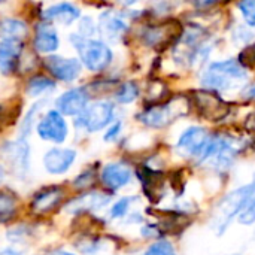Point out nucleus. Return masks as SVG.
Masks as SVG:
<instances>
[{"mask_svg": "<svg viewBox=\"0 0 255 255\" xmlns=\"http://www.w3.org/2000/svg\"><path fill=\"white\" fill-rule=\"evenodd\" d=\"M247 78V69L239 61L226 60L212 63L202 76V84L211 90L229 91L244 85Z\"/></svg>", "mask_w": 255, "mask_h": 255, "instance_id": "nucleus-1", "label": "nucleus"}, {"mask_svg": "<svg viewBox=\"0 0 255 255\" xmlns=\"http://www.w3.org/2000/svg\"><path fill=\"white\" fill-rule=\"evenodd\" d=\"M255 194V182L248 184L245 187H241L230 194H227L217 206L212 215V229L218 233L223 235L233 218L247 206V203L251 200V197Z\"/></svg>", "mask_w": 255, "mask_h": 255, "instance_id": "nucleus-2", "label": "nucleus"}, {"mask_svg": "<svg viewBox=\"0 0 255 255\" xmlns=\"http://www.w3.org/2000/svg\"><path fill=\"white\" fill-rule=\"evenodd\" d=\"M242 149L239 139L229 136H211V140L199 163H209L217 170H227Z\"/></svg>", "mask_w": 255, "mask_h": 255, "instance_id": "nucleus-3", "label": "nucleus"}, {"mask_svg": "<svg viewBox=\"0 0 255 255\" xmlns=\"http://www.w3.org/2000/svg\"><path fill=\"white\" fill-rule=\"evenodd\" d=\"M70 42L75 45L82 64L91 72H102L105 70L112 61V51L111 48L96 39L82 37L79 34H72Z\"/></svg>", "mask_w": 255, "mask_h": 255, "instance_id": "nucleus-4", "label": "nucleus"}, {"mask_svg": "<svg viewBox=\"0 0 255 255\" xmlns=\"http://www.w3.org/2000/svg\"><path fill=\"white\" fill-rule=\"evenodd\" d=\"M185 112H187V109L184 108V105H181V99H175L169 103L152 106V108L146 109L145 112H142L139 115V120H140V123H143L148 127L161 128V127H166L167 124H170L172 121H175L176 118L182 117Z\"/></svg>", "mask_w": 255, "mask_h": 255, "instance_id": "nucleus-5", "label": "nucleus"}, {"mask_svg": "<svg viewBox=\"0 0 255 255\" xmlns=\"http://www.w3.org/2000/svg\"><path fill=\"white\" fill-rule=\"evenodd\" d=\"M114 118V106L109 102H96L85 108L78 118V126L88 133L105 128Z\"/></svg>", "mask_w": 255, "mask_h": 255, "instance_id": "nucleus-6", "label": "nucleus"}, {"mask_svg": "<svg viewBox=\"0 0 255 255\" xmlns=\"http://www.w3.org/2000/svg\"><path fill=\"white\" fill-rule=\"evenodd\" d=\"M209 140H211V134L205 128L190 127L181 134L176 148L182 155L194 157L197 161H200Z\"/></svg>", "mask_w": 255, "mask_h": 255, "instance_id": "nucleus-7", "label": "nucleus"}, {"mask_svg": "<svg viewBox=\"0 0 255 255\" xmlns=\"http://www.w3.org/2000/svg\"><path fill=\"white\" fill-rule=\"evenodd\" d=\"M36 131L40 139L52 143H63L67 137L69 128L63 115L57 111H49L36 127Z\"/></svg>", "mask_w": 255, "mask_h": 255, "instance_id": "nucleus-8", "label": "nucleus"}, {"mask_svg": "<svg viewBox=\"0 0 255 255\" xmlns=\"http://www.w3.org/2000/svg\"><path fill=\"white\" fill-rule=\"evenodd\" d=\"M193 99L197 112L208 121H220L229 114V106L224 100L211 91H196Z\"/></svg>", "mask_w": 255, "mask_h": 255, "instance_id": "nucleus-9", "label": "nucleus"}, {"mask_svg": "<svg viewBox=\"0 0 255 255\" xmlns=\"http://www.w3.org/2000/svg\"><path fill=\"white\" fill-rule=\"evenodd\" d=\"M45 67L58 81L72 82L81 75V63L76 58H66L60 55H49L45 58Z\"/></svg>", "mask_w": 255, "mask_h": 255, "instance_id": "nucleus-10", "label": "nucleus"}, {"mask_svg": "<svg viewBox=\"0 0 255 255\" xmlns=\"http://www.w3.org/2000/svg\"><path fill=\"white\" fill-rule=\"evenodd\" d=\"M55 106L61 115H81L88 106V94L84 88H72L57 99Z\"/></svg>", "mask_w": 255, "mask_h": 255, "instance_id": "nucleus-11", "label": "nucleus"}, {"mask_svg": "<svg viewBox=\"0 0 255 255\" xmlns=\"http://www.w3.org/2000/svg\"><path fill=\"white\" fill-rule=\"evenodd\" d=\"M76 160V152L69 148H52L43 157V166L46 172L52 175L66 173Z\"/></svg>", "mask_w": 255, "mask_h": 255, "instance_id": "nucleus-12", "label": "nucleus"}, {"mask_svg": "<svg viewBox=\"0 0 255 255\" xmlns=\"http://www.w3.org/2000/svg\"><path fill=\"white\" fill-rule=\"evenodd\" d=\"M4 155L9 161V164L13 167L15 173L25 175L30 167V151L27 140L18 139L16 142L7 143L4 146Z\"/></svg>", "mask_w": 255, "mask_h": 255, "instance_id": "nucleus-13", "label": "nucleus"}, {"mask_svg": "<svg viewBox=\"0 0 255 255\" xmlns=\"http://www.w3.org/2000/svg\"><path fill=\"white\" fill-rule=\"evenodd\" d=\"M100 179L106 188L117 191V190L126 187L131 181V170H130V167H127L124 164L111 163L103 167Z\"/></svg>", "mask_w": 255, "mask_h": 255, "instance_id": "nucleus-14", "label": "nucleus"}, {"mask_svg": "<svg viewBox=\"0 0 255 255\" xmlns=\"http://www.w3.org/2000/svg\"><path fill=\"white\" fill-rule=\"evenodd\" d=\"M175 27H179L178 22H169L163 25H155V27H148L143 31V39L146 45L151 46H166L172 43L175 39L181 37V31H175Z\"/></svg>", "mask_w": 255, "mask_h": 255, "instance_id": "nucleus-15", "label": "nucleus"}, {"mask_svg": "<svg viewBox=\"0 0 255 255\" xmlns=\"http://www.w3.org/2000/svg\"><path fill=\"white\" fill-rule=\"evenodd\" d=\"M34 49L37 52L42 54H51L55 52L58 49V36H57V30L54 28V25L51 22H42L37 25L36 28V34H34Z\"/></svg>", "mask_w": 255, "mask_h": 255, "instance_id": "nucleus-16", "label": "nucleus"}, {"mask_svg": "<svg viewBox=\"0 0 255 255\" xmlns=\"http://www.w3.org/2000/svg\"><path fill=\"white\" fill-rule=\"evenodd\" d=\"M79 15H81V10L75 4H72V3H57V4H52L43 13L45 19L55 21V22H60L63 25L72 24L75 19L79 18Z\"/></svg>", "mask_w": 255, "mask_h": 255, "instance_id": "nucleus-17", "label": "nucleus"}, {"mask_svg": "<svg viewBox=\"0 0 255 255\" xmlns=\"http://www.w3.org/2000/svg\"><path fill=\"white\" fill-rule=\"evenodd\" d=\"M22 43L18 40H1L0 42V70L10 73L21 55Z\"/></svg>", "mask_w": 255, "mask_h": 255, "instance_id": "nucleus-18", "label": "nucleus"}, {"mask_svg": "<svg viewBox=\"0 0 255 255\" xmlns=\"http://www.w3.org/2000/svg\"><path fill=\"white\" fill-rule=\"evenodd\" d=\"M63 197V193L60 188H49V190H43L40 191L33 203H31V209L33 212L36 214H46V212H51L61 200Z\"/></svg>", "mask_w": 255, "mask_h": 255, "instance_id": "nucleus-19", "label": "nucleus"}, {"mask_svg": "<svg viewBox=\"0 0 255 255\" xmlns=\"http://www.w3.org/2000/svg\"><path fill=\"white\" fill-rule=\"evenodd\" d=\"M99 28H100V31H102V34L105 37L117 39L127 30V24L120 16L106 12L99 19Z\"/></svg>", "mask_w": 255, "mask_h": 255, "instance_id": "nucleus-20", "label": "nucleus"}, {"mask_svg": "<svg viewBox=\"0 0 255 255\" xmlns=\"http://www.w3.org/2000/svg\"><path fill=\"white\" fill-rule=\"evenodd\" d=\"M27 34V25L21 19L15 18H4L0 21V37L1 40H18L21 42L22 37Z\"/></svg>", "mask_w": 255, "mask_h": 255, "instance_id": "nucleus-21", "label": "nucleus"}, {"mask_svg": "<svg viewBox=\"0 0 255 255\" xmlns=\"http://www.w3.org/2000/svg\"><path fill=\"white\" fill-rule=\"evenodd\" d=\"M106 203H108V197L91 193V194H85V196L76 199L75 202H70V205L67 206V211H70V212H82V211H87V209H100Z\"/></svg>", "mask_w": 255, "mask_h": 255, "instance_id": "nucleus-22", "label": "nucleus"}, {"mask_svg": "<svg viewBox=\"0 0 255 255\" xmlns=\"http://www.w3.org/2000/svg\"><path fill=\"white\" fill-rule=\"evenodd\" d=\"M54 88H55V84L51 79L43 78V76H36V78L28 81L27 93L31 97H39L42 94H46L48 91H52Z\"/></svg>", "mask_w": 255, "mask_h": 255, "instance_id": "nucleus-23", "label": "nucleus"}, {"mask_svg": "<svg viewBox=\"0 0 255 255\" xmlns=\"http://www.w3.org/2000/svg\"><path fill=\"white\" fill-rule=\"evenodd\" d=\"M16 200L13 196L0 191V223L10 221L16 214Z\"/></svg>", "mask_w": 255, "mask_h": 255, "instance_id": "nucleus-24", "label": "nucleus"}, {"mask_svg": "<svg viewBox=\"0 0 255 255\" xmlns=\"http://www.w3.org/2000/svg\"><path fill=\"white\" fill-rule=\"evenodd\" d=\"M137 96H139L137 85L134 82H126L118 88L115 97L120 103H131L133 100H136Z\"/></svg>", "mask_w": 255, "mask_h": 255, "instance_id": "nucleus-25", "label": "nucleus"}, {"mask_svg": "<svg viewBox=\"0 0 255 255\" xmlns=\"http://www.w3.org/2000/svg\"><path fill=\"white\" fill-rule=\"evenodd\" d=\"M145 255H176V253H175V248L170 242L158 241L146 250Z\"/></svg>", "mask_w": 255, "mask_h": 255, "instance_id": "nucleus-26", "label": "nucleus"}, {"mask_svg": "<svg viewBox=\"0 0 255 255\" xmlns=\"http://www.w3.org/2000/svg\"><path fill=\"white\" fill-rule=\"evenodd\" d=\"M239 9L250 27H255V0H248V1H241Z\"/></svg>", "mask_w": 255, "mask_h": 255, "instance_id": "nucleus-27", "label": "nucleus"}, {"mask_svg": "<svg viewBox=\"0 0 255 255\" xmlns=\"http://www.w3.org/2000/svg\"><path fill=\"white\" fill-rule=\"evenodd\" d=\"M130 202L131 199L130 197H124L121 200H118L114 206H112V211H111V215L112 218H121L127 214L128 208H130Z\"/></svg>", "mask_w": 255, "mask_h": 255, "instance_id": "nucleus-28", "label": "nucleus"}, {"mask_svg": "<svg viewBox=\"0 0 255 255\" xmlns=\"http://www.w3.org/2000/svg\"><path fill=\"white\" fill-rule=\"evenodd\" d=\"M239 63H241L244 67H245V66L255 67V45L248 46V48H245V49L242 51Z\"/></svg>", "mask_w": 255, "mask_h": 255, "instance_id": "nucleus-29", "label": "nucleus"}, {"mask_svg": "<svg viewBox=\"0 0 255 255\" xmlns=\"http://www.w3.org/2000/svg\"><path fill=\"white\" fill-rule=\"evenodd\" d=\"M239 221H241L242 224H247V226L255 223V199L248 205V208L241 214Z\"/></svg>", "mask_w": 255, "mask_h": 255, "instance_id": "nucleus-30", "label": "nucleus"}, {"mask_svg": "<svg viewBox=\"0 0 255 255\" xmlns=\"http://www.w3.org/2000/svg\"><path fill=\"white\" fill-rule=\"evenodd\" d=\"M94 28H96V25L93 24V19L88 18V16L84 18V19H82V25H81V36L90 39V36L93 34Z\"/></svg>", "mask_w": 255, "mask_h": 255, "instance_id": "nucleus-31", "label": "nucleus"}, {"mask_svg": "<svg viewBox=\"0 0 255 255\" xmlns=\"http://www.w3.org/2000/svg\"><path fill=\"white\" fill-rule=\"evenodd\" d=\"M121 127H123V124L121 123H115L114 126H111L109 127V130L105 133V140L108 142V140H114V139H117V136L120 134V131H121Z\"/></svg>", "mask_w": 255, "mask_h": 255, "instance_id": "nucleus-32", "label": "nucleus"}, {"mask_svg": "<svg viewBox=\"0 0 255 255\" xmlns=\"http://www.w3.org/2000/svg\"><path fill=\"white\" fill-rule=\"evenodd\" d=\"M0 255H24L21 251L18 250H13V248H4V250H0Z\"/></svg>", "mask_w": 255, "mask_h": 255, "instance_id": "nucleus-33", "label": "nucleus"}, {"mask_svg": "<svg viewBox=\"0 0 255 255\" xmlns=\"http://www.w3.org/2000/svg\"><path fill=\"white\" fill-rule=\"evenodd\" d=\"M247 97H250V99H254L255 97V84L254 85H251V87H248V90H247Z\"/></svg>", "mask_w": 255, "mask_h": 255, "instance_id": "nucleus-34", "label": "nucleus"}, {"mask_svg": "<svg viewBox=\"0 0 255 255\" xmlns=\"http://www.w3.org/2000/svg\"><path fill=\"white\" fill-rule=\"evenodd\" d=\"M49 255H75V254H72V253H69V251H54V253H51Z\"/></svg>", "mask_w": 255, "mask_h": 255, "instance_id": "nucleus-35", "label": "nucleus"}, {"mask_svg": "<svg viewBox=\"0 0 255 255\" xmlns=\"http://www.w3.org/2000/svg\"><path fill=\"white\" fill-rule=\"evenodd\" d=\"M3 178H4V172H3V169H1V166H0V182L3 181Z\"/></svg>", "mask_w": 255, "mask_h": 255, "instance_id": "nucleus-36", "label": "nucleus"}, {"mask_svg": "<svg viewBox=\"0 0 255 255\" xmlns=\"http://www.w3.org/2000/svg\"><path fill=\"white\" fill-rule=\"evenodd\" d=\"M235 255H238V254H235Z\"/></svg>", "mask_w": 255, "mask_h": 255, "instance_id": "nucleus-37", "label": "nucleus"}]
</instances>
